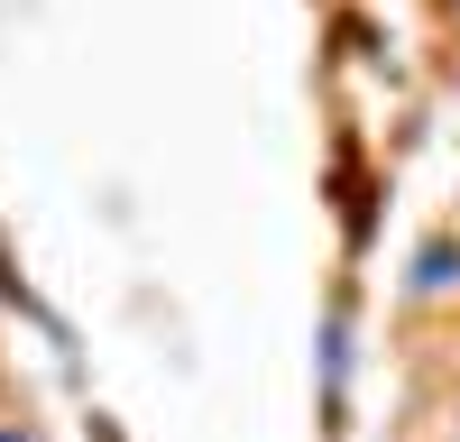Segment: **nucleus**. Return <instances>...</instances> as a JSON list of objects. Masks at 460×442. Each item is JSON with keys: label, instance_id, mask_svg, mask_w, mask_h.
Returning a JSON list of instances; mask_svg holds the SVG:
<instances>
[{"label": "nucleus", "instance_id": "nucleus-1", "mask_svg": "<svg viewBox=\"0 0 460 442\" xmlns=\"http://www.w3.org/2000/svg\"><path fill=\"white\" fill-rule=\"evenodd\" d=\"M0 442H19V433H0Z\"/></svg>", "mask_w": 460, "mask_h": 442}]
</instances>
